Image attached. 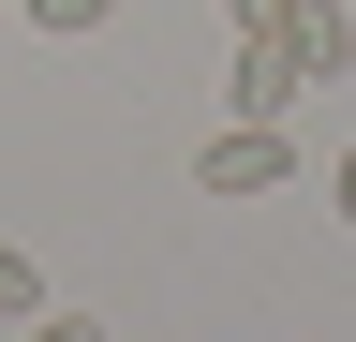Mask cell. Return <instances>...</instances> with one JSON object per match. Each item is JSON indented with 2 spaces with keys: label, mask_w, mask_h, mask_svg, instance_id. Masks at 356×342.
Wrapping results in <instances>:
<instances>
[{
  "label": "cell",
  "mask_w": 356,
  "mask_h": 342,
  "mask_svg": "<svg viewBox=\"0 0 356 342\" xmlns=\"http://www.w3.org/2000/svg\"><path fill=\"white\" fill-rule=\"evenodd\" d=\"M282 179H297L282 119H222V134L193 149V194H208V208H238V194H282Z\"/></svg>",
  "instance_id": "cell-1"
},
{
  "label": "cell",
  "mask_w": 356,
  "mask_h": 342,
  "mask_svg": "<svg viewBox=\"0 0 356 342\" xmlns=\"http://www.w3.org/2000/svg\"><path fill=\"white\" fill-rule=\"evenodd\" d=\"M282 45H297L312 90H341V75H356V15H341V0H282Z\"/></svg>",
  "instance_id": "cell-3"
},
{
  "label": "cell",
  "mask_w": 356,
  "mask_h": 342,
  "mask_svg": "<svg viewBox=\"0 0 356 342\" xmlns=\"http://www.w3.org/2000/svg\"><path fill=\"white\" fill-rule=\"evenodd\" d=\"M119 15V0H30V30H60V45H74V30H104Z\"/></svg>",
  "instance_id": "cell-5"
},
{
  "label": "cell",
  "mask_w": 356,
  "mask_h": 342,
  "mask_svg": "<svg viewBox=\"0 0 356 342\" xmlns=\"http://www.w3.org/2000/svg\"><path fill=\"white\" fill-rule=\"evenodd\" d=\"M267 15H282V0H222V30H267Z\"/></svg>",
  "instance_id": "cell-8"
},
{
  "label": "cell",
  "mask_w": 356,
  "mask_h": 342,
  "mask_svg": "<svg viewBox=\"0 0 356 342\" xmlns=\"http://www.w3.org/2000/svg\"><path fill=\"white\" fill-rule=\"evenodd\" d=\"M15 342H104V327H89V313H60V297H44V313H30Z\"/></svg>",
  "instance_id": "cell-6"
},
{
  "label": "cell",
  "mask_w": 356,
  "mask_h": 342,
  "mask_svg": "<svg viewBox=\"0 0 356 342\" xmlns=\"http://www.w3.org/2000/svg\"><path fill=\"white\" fill-rule=\"evenodd\" d=\"M30 313H44V268H30L15 238H0V327H30Z\"/></svg>",
  "instance_id": "cell-4"
},
{
  "label": "cell",
  "mask_w": 356,
  "mask_h": 342,
  "mask_svg": "<svg viewBox=\"0 0 356 342\" xmlns=\"http://www.w3.org/2000/svg\"><path fill=\"white\" fill-rule=\"evenodd\" d=\"M327 194H341V224H356V134H341V164H327Z\"/></svg>",
  "instance_id": "cell-7"
},
{
  "label": "cell",
  "mask_w": 356,
  "mask_h": 342,
  "mask_svg": "<svg viewBox=\"0 0 356 342\" xmlns=\"http://www.w3.org/2000/svg\"><path fill=\"white\" fill-rule=\"evenodd\" d=\"M312 90V75H297V45H282V15H267V30H238V60H222V104H238V119H282Z\"/></svg>",
  "instance_id": "cell-2"
}]
</instances>
